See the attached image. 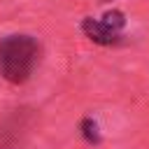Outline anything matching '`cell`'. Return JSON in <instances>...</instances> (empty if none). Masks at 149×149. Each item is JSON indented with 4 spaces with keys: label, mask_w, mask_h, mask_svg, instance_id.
Returning a JSON list of instances; mask_svg holds the SVG:
<instances>
[{
    "label": "cell",
    "mask_w": 149,
    "mask_h": 149,
    "mask_svg": "<svg viewBox=\"0 0 149 149\" xmlns=\"http://www.w3.org/2000/svg\"><path fill=\"white\" fill-rule=\"evenodd\" d=\"M42 47L33 35H7L0 42V74L9 84L30 79L40 63Z\"/></svg>",
    "instance_id": "1"
},
{
    "label": "cell",
    "mask_w": 149,
    "mask_h": 149,
    "mask_svg": "<svg viewBox=\"0 0 149 149\" xmlns=\"http://www.w3.org/2000/svg\"><path fill=\"white\" fill-rule=\"evenodd\" d=\"M81 135H84V140H86V142H91V144H95V142H100V133H98V123H95L93 119H84V121H81Z\"/></svg>",
    "instance_id": "4"
},
{
    "label": "cell",
    "mask_w": 149,
    "mask_h": 149,
    "mask_svg": "<svg viewBox=\"0 0 149 149\" xmlns=\"http://www.w3.org/2000/svg\"><path fill=\"white\" fill-rule=\"evenodd\" d=\"M102 23H105L107 28H112L114 33H121V28L126 26V19H123V14H121L119 9H112V12H107V14L102 16Z\"/></svg>",
    "instance_id": "3"
},
{
    "label": "cell",
    "mask_w": 149,
    "mask_h": 149,
    "mask_svg": "<svg viewBox=\"0 0 149 149\" xmlns=\"http://www.w3.org/2000/svg\"><path fill=\"white\" fill-rule=\"evenodd\" d=\"M81 30H84V35L88 37V40H93L95 44H105V47H109V44H116L119 42V33H114L112 28H107L105 23H102V19H84L81 21Z\"/></svg>",
    "instance_id": "2"
}]
</instances>
